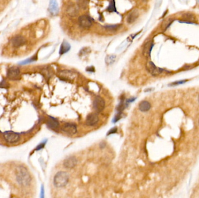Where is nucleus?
Masks as SVG:
<instances>
[{"label": "nucleus", "instance_id": "nucleus-1", "mask_svg": "<svg viewBox=\"0 0 199 198\" xmlns=\"http://www.w3.org/2000/svg\"><path fill=\"white\" fill-rule=\"evenodd\" d=\"M16 176L18 183L22 186H28L31 181L30 175L25 167L19 166L17 169Z\"/></svg>", "mask_w": 199, "mask_h": 198}, {"label": "nucleus", "instance_id": "nucleus-2", "mask_svg": "<svg viewBox=\"0 0 199 198\" xmlns=\"http://www.w3.org/2000/svg\"><path fill=\"white\" fill-rule=\"evenodd\" d=\"M69 181V175L64 171L57 173L54 178V184L57 188H62L67 185Z\"/></svg>", "mask_w": 199, "mask_h": 198}, {"label": "nucleus", "instance_id": "nucleus-3", "mask_svg": "<svg viewBox=\"0 0 199 198\" xmlns=\"http://www.w3.org/2000/svg\"><path fill=\"white\" fill-rule=\"evenodd\" d=\"M58 76L61 79L63 80L72 81L76 78V74L72 71L69 70H62L59 71L58 73Z\"/></svg>", "mask_w": 199, "mask_h": 198}, {"label": "nucleus", "instance_id": "nucleus-4", "mask_svg": "<svg viewBox=\"0 0 199 198\" xmlns=\"http://www.w3.org/2000/svg\"><path fill=\"white\" fill-rule=\"evenodd\" d=\"M146 69L153 76H156L162 73L164 70L161 68H158L151 61L147 62L146 64Z\"/></svg>", "mask_w": 199, "mask_h": 198}, {"label": "nucleus", "instance_id": "nucleus-5", "mask_svg": "<svg viewBox=\"0 0 199 198\" xmlns=\"http://www.w3.org/2000/svg\"><path fill=\"white\" fill-rule=\"evenodd\" d=\"M4 137L5 140L9 143H15L19 141V135L16 132L12 131H5L4 133Z\"/></svg>", "mask_w": 199, "mask_h": 198}, {"label": "nucleus", "instance_id": "nucleus-6", "mask_svg": "<svg viewBox=\"0 0 199 198\" xmlns=\"http://www.w3.org/2000/svg\"><path fill=\"white\" fill-rule=\"evenodd\" d=\"M79 25L84 28H90L92 26L91 19L87 15H82L78 19Z\"/></svg>", "mask_w": 199, "mask_h": 198}, {"label": "nucleus", "instance_id": "nucleus-7", "mask_svg": "<svg viewBox=\"0 0 199 198\" xmlns=\"http://www.w3.org/2000/svg\"><path fill=\"white\" fill-rule=\"evenodd\" d=\"M105 101L100 96H96L93 101V107L98 112H101L105 108Z\"/></svg>", "mask_w": 199, "mask_h": 198}, {"label": "nucleus", "instance_id": "nucleus-8", "mask_svg": "<svg viewBox=\"0 0 199 198\" xmlns=\"http://www.w3.org/2000/svg\"><path fill=\"white\" fill-rule=\"evenodd\" d=\"M62 130L67 134L74 135L77 132V126L73 123H66L63 124L62 127Z\"/></svg>", "mask_w": 199, "mask_h": 198}, {"label": "nucleus", "instance_id": "nucleus-9", "mask_svg": "<svg viewBox=\"0 0 199 198\" xmlns=\"http://www.w3.org/2000/svg\"><path fill=\"white\" fill-rule=\"evenodd\" d=\"M99 120V116L94 113L89 114L86 119V124L89 126H93L96 124Z\"/></svg>", "mask_w": 199, "mask_h": 198}, {"label": "nucleus", "instance_id": "nucleus-10", "mask_svg": "<svg viewBox=\"0 0 199 198\" xmlns=\"http://www.w3.org/2000/svg\"><path fill=\"white\" fill-rule=\"evenodd\" d=\"M26 43V39L21 35H19L15 37L12 40V46L16 48L23 46Z\"/></svg>", "mask_w": 199, "mask_h": 198}, {"label": "nucleus", "instance_id": "nucleus-11", "mask_svg": "<svg viewBox=\"0 0 199 198\" xmlns=\"http://www.w3.org/2000/svg\"><path fill=\"white\" fill-rule=\"evenodd\" d=\"M7 75L8 78L11 80H18L20 77V70L18 67H11L8 69Z\"/></svg>", "mask_w": 199, "mask_h": 198}, {"label": "nucleus", "instance_id": "nucleus-12", "mask_svg": "<svg viewBox=\"0 0 199 198\" xmlns=\"http://www.w3.org/2000/svg\"><path fill=\"white\" fill-rule=\"evenodd\" d=\"M48 11L53 16H57L59 14V7L57 0H50Z\"/></svg>", "mask_w": 199, "mask_h": 198}, {"label": "nucleus", "instance_id": "nucleus-13", "mask_svg": "<svg viewBox=\"0 0 199 198\" xmlns=\"http://www.w3.org/2000/svg\"><path fill=\"white\" fill-rule=\"evenodd\" d=\"M154 46V44L152 41H149L145 44L143 50V54L146 58H150L151 55V52Z\"/></svg>", "mask_w": 199, "mask_h": 198}, {"label": "nucleus", "instance_id": "nucleus-14", "mask_svg": "<svg viewBox=\"0 0 199 198\" xmlns=\"http://www.w3.org/2000/svg\"><path fill=\"white\" fill-rule=\"evenodd\" d=\"M47 126L50 128L57 131L59 129V122L56 119L54 118L53 117L51 116H49L48 119L47 120Z\"/></svg>", "mask_w": 199, "mask_h": 198}, {"label": "nucleus", "instance_id": "nucleus-15", "mask_svg": "<svg viewBox=\"0 0 199 198\" xmlns=\"http://www.w3.org/2000/svg\"><path fill=\"white\" fill-rule=\"evenodd\" d=\"M182 20L184 21H179L180 23H194L196 21V17L194 15L190 13H185L182 15Z\"/></svg>", "mask_w": 199, "mask_h": 198}, {"label": "nucleus", "instance_id": "nucleus-16", "mask_svg": "<svg viewBox=\"0 0 199 198\" xmlns=\"http://www.w3.org/2000/svg\"><path fill=\"white\" fill-rule=\"evenodd\" d=\"M77 164V159L75 157H70L66 159L64 162V166L68 169H72L76 166Z\"/></svg>", "mask_w": 199, "mask_h": 198}, {"label": "nucleus", "instance_id": "nucleus-17", "mask_svg": "<svg viewBox=\"0 0 199 198\" xmlns=\"http://www.w3.org/2000/svg\"><path fill=\"white\" fill-rule=\"evenodd\" d=\"M139 16V13L137 9L133 10L127 16V22L129 24L134 23L136 20V19L138 18Z\"/></svg>", "mask_w": 199, "mask_h": 198}, {"label": "nucleus", "instance_id": "nucleus-18", "mask_svg": "<svg viewBox=\"0 0 199 198\" xmlns=\"http://www.w3.org/2000/svg\"><path fill=\"white\" fill-rule=\"evenodd\" d=\"M67 13L71 17H75L79 14V9L76 5H69L67 9Z\"/></svg>", "mask_w": 199, "mask_h": 198}, {"label": "nucleus", "instance_id": "nucleus-19", "mask_svg": "<svg viewBox=\"0 0 199 198\" xmlns=\"http://www.w3.org/2000/svg\"><path fill=\"white\" fill-rule=\"evenodd\" d=\"M71 45L69 44L68 42L66 41H64L60 46L59 54L63 55V54H66L71 50Z\"/></svg>", "mask_w": 199, "mask_h": 198}, {"label": "nucleus", "instance_id": "nucleus-20", "mask_svg": "<svg viewBox=\"0 0 199 198\" xmlns=\"http://www.w3.org/2000/svg\"><path fill=\"white\" fill-rule=\"evenodd\" d=\"M139 110L143 112L149 111L151 108V104L146 100H144L140 103L139 104Z\"/></svg>", "mask_w": 199, "mask_h": 198}, {"label": "nucleus", "instance_id": "nucleus-21", "mask_svg": "<svg viewBox=\"0 0 199 198\" xmlns=\"http://www.w3.org/2000/svg\"><path fill=\"white\" fill-rule=\"evenodd\" d=\"M174 19H171V18H169V19H167L166 20H165L162 23V25H161V28L165 31L166 30L167 28H168L171 25V24L172 23V22H173Z\"/></svg>", "mask_w": 199, "mask_h": 198}, {"label": "nucleus", "instance_id": "nucleus-22", "mask_svg": "<svg viewBox=\"0 0 199 198\" xmlns=\"http://www.w3.org/2000/svg\"><path fill=\"white\" fill-rule=\"evenodd\" d=\"M107 11L110 12H116V7H115V3L114 0H111L109 6L108 7V8H107Z\"/></svg>", "mask_w": 199, "mask_h": 198}, {"label": "nucleus", "instance_id": "nucleus-23", "mask_svg": "<svg viewBox=\"0 0 199 198\" xmlns=\"http://www.w3.org/2000/svg\"><path fill=\"white\" fill-rule=\"evenodd\" d=\"M116 59V56L115 55H108L105 58V62L107 65H111L113 64Z\"/></svg>", "mask_w": 199, "mask_h": 198}, {"label": "nucleus", "instance_id": "nucleus-24", "mask_svg": "<svg viewBox=\"0 0 199 198\" xmlns=\"http://www.w3.org/2000/svg\"><path fill=\"white\" fill-rule=\"evenodd\" d=\"M121 26L119 25H107L104 26L106 30H110V31H114V30H116L118 28H119Z\"/></svg>", "mask_w": 199, "mask_h": 198}, {"label": "nucleus", "instance_id": "nucleus-25", "mask_svg": "<svg viewBox=\"0 0 199 198\" xmlns=\"http://www.w3.org/2000/svg\"><path fill=\"white\" fill-rule=\"evenodd\" d=\"M36 59H37V57H33L31 58H29L28 59H26L25 60H23V61L20 62L19 64H20V65H26V64H28V63H30L31 62H33L35 61Z\"/></svg>", "mask_w": 199, "mask_h": 198}, {"label": "nucleus", "instance_id": "nucleus-26", "mask_svg": "<svg viewBox=\"0 0 199 198\" xmlns=\"http://www.w3.org/2000/svg\"><path fill=\"white\" fill-rule=\"evenodd\" d=\"M87 0H79L78 4L82 8H86V6H87Z\"/></svg>", "mask_w": 199, "mask_h": 198}, {"label": "nucleus", "instance_id": "nucleus-27", "mask_svg": "<svg viewBox=\"0 0 199 198\" xmlns=\"http://www.w3.org/2000/svg\"><path fill=\"white\" fill-rule=\"evenodd\" d=\"M187 80H180V81H177V82H175L172 83H171L169 85L171 86H176V85H181V84H183L185 83Z\"/></svg>", "mask_w": 199, "mask_h": 198}, {"label": "nucleus", "instance_id": "nucleus-28", "mask_svg": "<svg viewBox=\"0 0 199 198\" xmlns=\"http://www.w3.org/2000/svg\"><path fill=\"white\" fill-rule=\"evenodd\" d=\"M116 131H117V128H111V129L108 132L107 135H110V134H114V133H115Z\"/></svg>", "mask_w": 199, "mask_h": 198}, {"label": "nucleus", "instance_id": "nucleus-29", "mask_svg": "<svg viewBox=\"0 0 199 198\" xmlns=\"http://www.w3.org/2000/svg\"><path fill=\"white\" fill-rule=\"evenodd\" d=\"M45 144V142H44V143H41L40 145H39L37 146V148H36V149L37 151L40 150L41 149H42V148H43L44 147Z\"/></svg>", "mask_w": 199, "mask_h": 198}, {"label": "nucleus", "instance_id": "nucleus-30", "mask_svg": "<svg viewBox=\"0 0 199 198\" xmlns=\"http://www.w3.org/2000/svg\"><path fill=\"white\" fill-rule=\"evenodd\" d=\"M41 197L43 198L44 197V188H43V186H42V194H41Z\"/></svg>", "mask_w": 199, "mask_h": 198}, {"label": "nucleus", "instance_id": "nucleus-31", "mask_svg": "<svg viewBox=\"0 0 199 198\" xmlns=\"http://www.w3.org/2000/svg\"><path fill=\"white\" fill-rule=\"evenodd\" d=\"M198 100H199V98H198Z\"/></svg>", "mask_w": 199, "mask_h": 198}, {"label": "nucleus", "instance_id": "nucleus-32", "mask_svg": "<svg viewBox=\"0 0 199 198\" xmlns=\"http://www.w3.org/2000/svg\"></svg>", "mask_w": 199, "mask_h": 198}]
</instances>
